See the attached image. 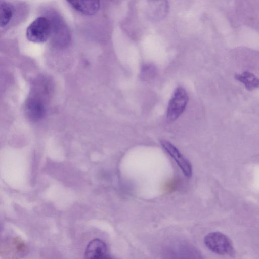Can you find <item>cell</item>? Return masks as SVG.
Wrapping results in <instances>:
<instances>
[{
  "mask_svg": "<svg viewBox=\"0 0 259 259\" xmlns=\"http://www.w3.org/2000/svg\"><path fill=\"white\" fill-rule=\"evenodd\" d=\"M204 243L209 250L215 254L230 256L234 254L232 242L221 232H213L207 234L204 238Z\"/></svg>",
  "mask_w": 259,
  "mask_h": 259,
  "instance_id": "1",
  "label": "cell"
},
{
  "mask_svg": "<svg viewBox=\"0 0 259 259\" xmlns=\"http://www.w3.org/2000/svg\"><path fill=\"white\" fill-rule=\"evenodd\" d=\"M51 24L49 19L40 17L34 20L27 27L26 37L28 40L34 43L46 41L51 34Z\"/></svg>",
  "mask_w": 259,
  "mask_h": 259,
  "instance_id": "2",
  "label": "cell"
},
{
  "mask_svg": "<svg viewBox=\"0 0 259 259\" xmlns=\"http://www.w3.org/2000/svg\"><path fill=\"white\" fill-rule=\"evenodd\" d=\"M189 100L188 93L182 87H177L169 100L167 109V119L172 122L184 112Z\"/></svg>",
  "mask_w": 259,
  "mask_h": 259,
  "instance_id": "3",
  "label": "cell"
},
{
  "mask_svg": "<svg viewBox=\"0 0 259 259\" xmlns=\"http://www.w3.org/2000/svg\"><path fill=\"white\" fill-rule=\"evenodd\" d=\"M160 144L165 151L176 161L184 175L190 178L192 175V165L171 143L167 140H161Z\"/></svg>",
  "mask_w": 259,
  "mask_h": 259,
  "instance_id": "4",
  "label": "cell"
},
{
  "mask_svg": "<svg viewBox=\"0 0 259 259\" xmlns=\"http://www.w3.org/2000/svg\"><path fill=\"white\" fill-rule=\"evenodd\" d=\"M78 12L85 15H93L99 10L100 0H67Z\"/></svg>",
  "mask_w": 259,
  "mask_h": 259,
  "instance_id": "5",
  "label": "cell"
},
{
  "mask_svg": "<svg viewBox=\"0 0 259 259\" xmlns=\"http://www.w3.org/2000/svg\"><path fill=\"white\" fill-rule=\"evenodd\" d=\"M51 24V33L54 32L63 45H66L70 40V32L66 23L58 16H56Z\"/></svg>",
  "mask_w": 259,
  "mask_h": 259,
  "instance_id": "6",
  "label": "cell"
},
{
  "mask_svg": "<svg viewBox=\"0 0 259 259\" xmlns=\"http://www.w3.org/2000/svg\"><path fill=\"white\" fill-rule=\"evenodd\" d=\"M106 244L100 239H94L87 246L85 257L87 258H103L106 255Z\"/></svg>",
  "mask_w": 259,
  "mask_h": 259,
  "instance_id": "7",
  "label": "cell"
},
{
  "mask_svg": "<svg viewBox=\"0 0 259 259\" xmlns=\"http://www.w3.org/2000/svg\"><path fill=\"white\" fill-rule=\"evenodd\" d=\"M45 112L42 102L36 98L29 99L26 105V112L29 118L37 120L43 116Z\"/></svg>",
  "mask_w": 259,
  "mask_h": 259,
  "instance_id": "8",
  "label": "cell"
},
{
  "mask_svg": "<svg viewBox=\"0 0 259 259\" xmlns=\"http://www.w3.org/2000/svg\"><path fill=\"white\" fill-rule=\"evenodd\" d=\"M235 77L236 80L243 83L245 88L251 91L258 87L259 81L258 78L253 73L244 71L240 74H237Z\"/></svg>",
  "mask_w": 259,
  "mask_h": 259,
  "instance_id": "9",
  "label": "cell"
},
{
  "mask_svg": "<svg viewBox=\"0 0 259 259\" xmlns=\"http://www.w3.org/2000/svg\"><path fill=\"white\" fill-rule=\"evenodd\" d=\"M13 14L12 6L5 0H0V27H4L10 22Z\"/></svg>",
  "mask_w": 259,
  "mask_h": 259,
  "instance_id": "10",
  "label": "cell"
}]
</instances>
